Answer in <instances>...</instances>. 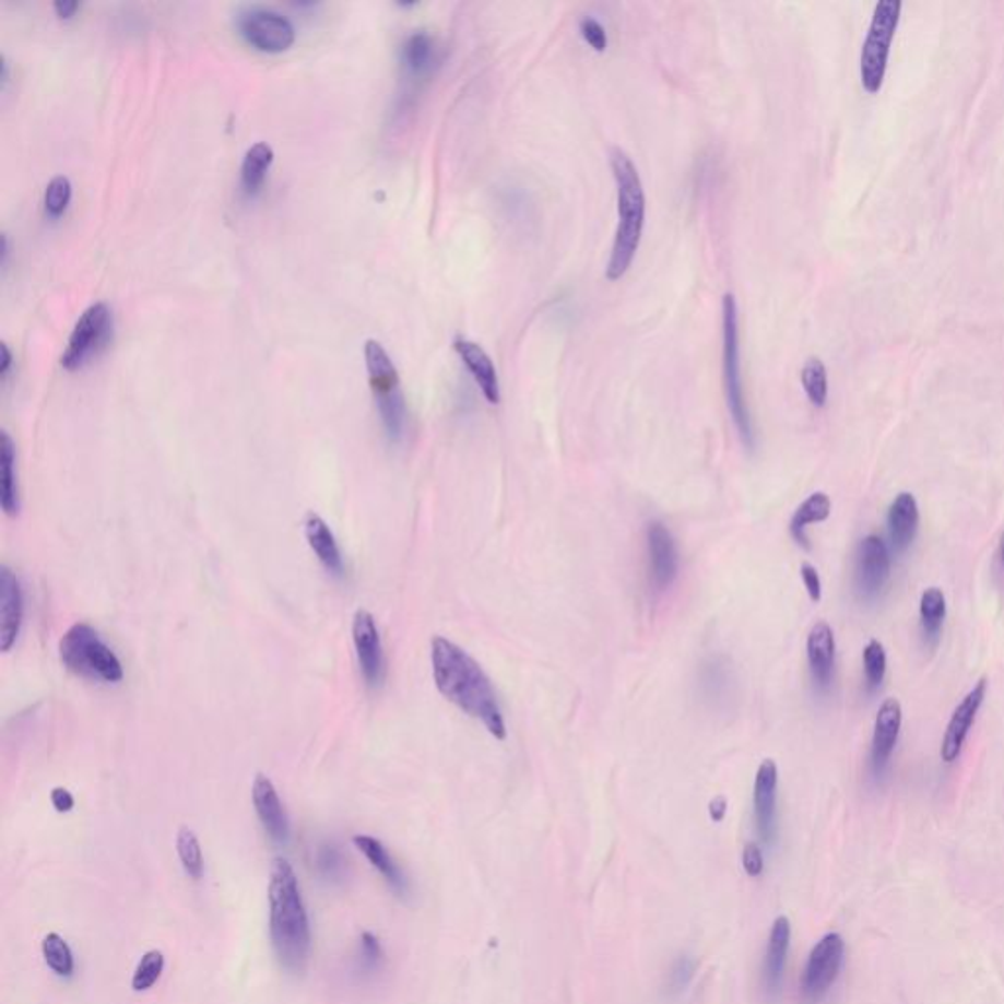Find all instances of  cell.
Listing matches in <instances>:
<instances>
[{
  "mask_svg": "<svg viewBox=\"0 0 1004 1004\" xmlns=\"http://www.w3.org/2000/svg\"><path fill=\"white\" fill-rule=\"evenodd\" d=\"M59 660L81 680L116 685L125 680L122 663L101 634L85 622H78L59 640Z\"/></svg>",
  "mask_w": 1004,
  "mask_h": 1004,
  "instance_id": "cell-4",
  "label": "cell"
},
{
  "mask_svg": "<svg viewBox=\"0 0 1004 1004\" xmlns=\"http://www.w3.org/2000/svg\"><path fill=\"white\" fill-rule=\"evenodd\" d=\"M269 934L281 967L303 973L310 957V922L300 895L297 873L283 858L271 865L269 879Z\"/></svg>",
  "mask_w": 1004,
  "mask_h": 1004,
  "instance_id": "cell-2",
  "label": "cell"
},
{
  "mask_svg": "<svg viewBox=\"0 0 1004 1004\" xmlns=\"http://www.w3.org/2000/svg\"><path fill=\"white\" fill-rule=\"evenodd\" d=\"M987 689H989V681H979L976 687L969 690L966 697L961 698V702L957 705L954 714H952L949 722H947L946 734H944L942 747H940V757H942V761L954 764L957 757H959V754H961L964 744H966L967 734H969V730H971L973 722H976L977 712L983 707Z\"/></svg>",
  "mask_w": 1004,
  "mask_h": 1004,
  "instance_id": "cell-14",
  "label": "cell"
},
{
  "mask_svg": "<svg viewBox=\"0 0 1004 1004\" xmlns=\"http://www.w3.org/2000/svg\"><path fill=\"white\" fill-rule=\"evenodd\" d=\"M385 952L379 937L371 932H364L359 937V961L365 971H375L383 964Z\"/></svg>",
  "mask_w": 1004,
  "mask_h": 1004,
  "instance_id": "cell-37",
  "label": "cell"
},
{
  "mask_svg": "<svg viewBox=\"0 0 1004 1004\" xmlns=\"http://www.w3.org/2000/svg\"><path fill=\"white\" fill-rule=\"evenodd\" d=\"M69 201H71V181H69V177H66V175H56V177L48 182L46 192H44L46 211H48L51 216H59V214H63L66 209H68Z\"/></svg>",
  "mask_w": 1004,
  "mask_h": 1004,
  "instance_id": "cell-35",
  "label": "cell"
},
{
  "mask_svg": "<svg viewBox=\"0 0 1004 1004\" xmlns=\"http://www.w3.org/2000/svg\"><path fill=\"white\" fill-rule=\"evenodd\" d=\"M0 352H2V364H0V375L7 377L9 374L10 364H12V354H10L9 345L0 344Z\"/></svg>",
  "mask_w": 1004,
  "mask_h": 1004,
  "instance_id": "cell-45",
  "label": "cell"
},
{
  "mask_svg": "<svg viewBox=\"0 0 1004 1004\" xmlns=\"http://www.w3.org/2000/svg\"><path fill=\"white\" fill-rule=\"evenodd\" d=\"M318 870L328 879H340L344 875V861L334 846H324L318 851Z\"/></svg>",
  "mask_w": 1004,
  "mask_h": 1004,
  "instance_id": "cell-38",
  "label": "cell"
},
{
  "mask_svg": "<svg viewBox=\"0 0 1004 1004\" xmlns=\"http://www.w3.org/2000/svg\"><path fill=\"white\" fill-rule=\"evenodd\" d=\"M1003 557H1004V547H1003Z\"/></svg>",
  "mask_w": 1004,
  "mask_h": 1004,
  "instance_id": "cell-46",
  "label": "cell"
},
{
  "mask_svg": "<svg viewBox=\"0 0 1004 1004\" xmlns=\"http://www.w3.org/2000/svg\"><path fill=\"white\" fill-rule=\"evenodd\" d=\"M801 579H803L804 589L811 597V601L820 603V599H823V581H820V575L816 571V567L804 562L801 565Z\"/></svg>",
  "mask_w": 1004,
  "mask_h": 1004,
  "instance_id": "cell-40",
  "label": "cell"
},
{
  "mask_svg": "<svg viewBox=\"0 0 1004 1004\" xmlns=\"http://www.w3.org/2000/svg\"><path fill=\"white\" fill-rule=\"evenodd\" d=\"M801 381H803L804 392H806L808 401L813 402L814 406L823 409L826 401H828V374H826V367H824L818 357H808L806 359L803 374H801Z\"/></svg>",
  "mask_w": 1004,
  "mask_h": 1004,
  "instance_id": "cell-32",
  "label": "cell"
},
{
  "mask_svg": "<svg viewBox=\"0 0 1004 1004\" xmlns=\"http://www.w3.org/2000/svg\"><path fill=\"white\" fill-rule=\"evenodd\" d=\"M900 727H902V707L897 698H887L877 710L873 742H871V764L877 773L883 771V767L887 766V761L895 752Z\"/></svg>",
  "mask_w": 1004,
  "mask_h": 1004,
  "instance_id": "cell-18",
  "label": "cell"
},
{
  "mask_svg": "<svg viewBox=\"0 0 1004 1004\" xmlns=\"http://www.w3.org/2000/svg\"><path fill=\"white\" fill-rule=\"evenodd\" d=\"M806 658L814 683L818 689L830 687L836 663V638L828 622H816L806 638Z\"/></svg>",
  "mask_w": 1004,
  "mask_h": 1004,
  "instance_id": "cell-19",
  "label": "cell"
},
{
  "mask_svg": "<svg viewBox=\"0 0 1004 1004\" xmlns=\"http://www.w3.org/2000/svg\"><path fill=\"white\" fill-rule=\"evenodd\" d=\"M722 355H724V387H727L728 411L736 424L737 434L747 450L756 448V430L747 409L742 362H740V328H737V305L734 295H724L722 300Z\"/></svg>",
  "mask_w": 1004,
  "mask_h": 1004,
  "instance_id": "cell-5",
  "label": "cell"
},
{
  "mask_svg": "<svg viewBox=\"0 0 1004 1004\" xmlns=\"http://www.w3.org/2000/svg\"><path fill=\"white\" fill-rule=\"evenodd\" d=\"M432 673L436 687L451 705L475 718L488 734L507 740V722L487 673L458 643L436 636L430 646Z\"/></svg>",
  "mask_w": 1004,
  "mask_h": 1004,
  "instance_id": "cell-1",
  "label": "cell"
},
{
  "mask_svg": "<svg viewBox=\"0 0 1004 1004\" xmlns=\"http://www.w3.org/2000/svg\"><path fill=\"white\" fill-rule=\"evenodd\" d=\"M113 332V312L106 303H95L81 315L73 332L69 335L68 347L61 355V364L68 369H78L86 357L96 354L98 347L106 344Z\"/></svg>",
  "mask_w": 1004,
  "mask_h": 1004,
  "instance_id": "cell-10",
  "label": "cell"
},
{
  "mask_svg": "<svg viewBox=\"0 0 1004 1004\" xmlns=\"http://www.w3.org/2000/svg\"><path fill=\"white\" fill-rule=\"evenodd\" d=\"M42 954L49 969L58 977H71L75 971V957L63 937L51 932L42 942Z\"/></svg>",
  "mask_w": 1004,
  "mask_h": 1004,
  "instance_id": "cell-30",
  "label": "cell"
},
{
  "mask_svg": "<svg viewBox=\"0 0 1004 1004\" xmlns=\"http://www.w3.org/2000/svg\"><path fill=\"white\" fill-rule=\"evenodd\" d=\"M791 946V922L784 917L775 920L767 942L766 966H764V987L769 999H775L783 983L787 954Z\"/></svg>",
  "mask_w": 1004,
  "mask_h": 1004,
  "instance_id": "cell-21",
  "label": "cell"
},
{
  "mask_svg": "<svg viewBox=\"0 0 1004 1004\" xmlns=\"http://www.w3.org/2000/svg\"><path fill=\"white\" fill-rule=\"evenodd\" d=\"M863 671L871 690L881 687L887 675V651L879 640H871L863 650Z\"/></svg>",
  "mask_w": 1004,
  "mask_h": 1004,
  "instance_id": "cell-34",
  "label": "cell"
},
{
  "mask_svg": "<svg viewBox=\"0 0 1004 1004\" xmlns=\"http://www.w3.org/2000/svg\"><path fill=\"white\" fill-rule=\"evenodd\" d=\"M611 167L616 181L618 202V226L614 234L613 251L606 265V279L618 281L630 269L631 261L640 248L641 232L646 222V194L640 173L621 147L611 152Z\"/></svg>",
  "mask_w": 1004,
  "mask_h": 1004,
  "instance_id": "cell-3",
  "label": "cell"
},
{
  "mask_svg": "<svg viewBox=\"0 0 1004 1004\" xmlns=\"http://www.w3.org/2000/svg\"><path fill=\"white\" fill-rule=\"evenodd\" d=\"M727 808L728 803L724 796H717V799H712L710 804H708V813H710V818H712L714 823H722V820H724V816H727Z\"/></svg>",
  "mask_w": 1004,
  "mask_h": 1004,
  "instance_id": "cell-43",
  "label": "cell"
},
{
  "mask_svg": "<svg viewBox=\"0 0 1004 1004\" xmlns=\"http://www.w3.org/2000/svg\"><path fill=\"white\" fill-rule=\"evenodd\" d=\"M24 622V593L14 571L0 569V650L10 651L19 640Z\"/></svg>",
  "mask_w": 1004,
  "mask_h": 1004,
  "instance_id": "cell-17",
  "label": "cell"
},
{
  "mask_svg": "<svg viewBox=\"0 0 1004 1004\" xmlns=\"http://www.w3.org/2000/svg\"><path fill=\"white\" fill-rule=\"evenodd\" d=\"M273 162V147L268 142L249 145L241 162V185L248 192L258 191L265 179L269 165Z\"/></svg>",
  "mask_w": 1004,
  "mask_h": 1004,
  "instance_id": "cell-27",
  "label": "cell"
},
{
  "mask_svg": "<svg viewBox=\"0 0 1004 1004\" xmlns=\"http://www.w3.org/2000/svg\"><path fill=\"white\" fill-rule=\"evenodd\" d=\"M402 63L414 75H422L434 63V42L426 32H414L402 44Z\"/></svg>",
  "mask_w": 1004,
  "mask_h": 1004,
  "instance_id": "cell-29",
  "label": "cell"
},
{
  "mask_svg": "<svg viewBox=\"0 0 1004 1004\" xmlns=\"http://www.w3.org/2000/svg\"><path fill=\"white\" fill-rule=\"evenodd\" d=\"M251 799L258 813L259 823L273 842L287 843L291 826L285 806L279 799L277 789L268 775L258 773L251 784Z\"/></svg>",
  "mask_w": 1004,
  "mask_h": 1004,
  "instance_id": "cell-16",
  "label": "cell"
},
{
  "mask_svg": "<svg viewBox=\"0 0 1004 1004\" xmlns=\"http://www.w3.org/2000/svg\"><path fill=\"white\" fill-rule=\"evenodd\" d=\"M742 861H744V870L749 877H759L764 873V853L756 842L746 843Z\"/></svg>",
  "mask_w": 1004,
  "mask_h": 1004,
  "instance_id": "cell-41",
  "label": "cell"
},
{
  "mask_svg": "<svg viewBox=\"0 0 1004 1004\" xmlns=\"http://www.w3.org/2000/svg\"><path fill=\"white\" fill-rule=\"evenodd\" d=\"M163 969H165V956L160 949H150L135 967L134 977H132V989L138 993L152 989L160 981Z\"/></svg>",
  "mask_w": 1004,
  "mask_h": 1004,
  "instance_id": "cell-33",
  "label": "cell"
},
{
  "mask_svg": "<svg viewBox=\"0 0 1004 1004\" xmlns=\"http://www.w3.org/2000/svg\"><path fill=\"white\" fill-rule=\"evenodd\" d=\"M54 9H56L61 19H71L75 14V10L79 9V2H75V0H56Z\"/></svg>",
  "mask_w": 1004,
  "mask_h": 1004,
  "instance_id": "cell-44",
  "label": "cell"
},
{
  "mask_svg": "<svg viewBox=\"0 0 1004 1004\" xmlns=\"http://www.w3.org/2000/svg\"><path fill=\"white\" fill-rule=\"evenodd\" d=\"M352 638H354L355 655L365 683L369 687H379L385 681L387 663H385L383 641L377 628L374 614L367 611H357L352 624Z\"/></svg>",
  "mask_w": 1004,
  "mask_h": 1004,
  "instance_id": "cell-11",
  "label": "cell"
},
{
  "mask_svg": "<svg viewBox=\"0 0 1004 1004\" xmlns=\"http://www.w3.org/2000/svg\"><path fill=\"white\" fill-rule=\"evenodd\" d=\"M697 971V961L689 956H681L673 961L668 976V993L673 996L681 995L689 987Z\"/></svg>",
  "mask_w": 1004,
  "mask_h": 1004,
  "instance_id": "cell-36",
  "label": "cell"
},
{
  "mask_svg": "<svg viewBox=\"0 0 1004 1004\" xmlns=\"http://www.w3.org/2000/svg\"><path fill=\"white\" fill-rule=\"evenodd\" d=\"M830 512H832L830 497L826 493H813L811 497L804 500L801 507L794 510L793 518H791L789 532H791L794 542L801 545L803 550H811V540L806 536V528L811 527V524H816V522L828 520Z\"/></svg>",
  "mask_w": 1004,
  "mask_h": 1004,
  "instance_id": "cell-25",
  "label": "cell"
},
{
  "mask_svg": "<svg viewBox=\"0 0 1004 1004\" xmlns=\"http://www.w3.org/2000/svg\"><path fill=\"white\" fill-rule=\"evenodd\" d=\"M364 352L365 364L369 371V383L374 389L375 402L381 414L385 432L391 441H399L406 426V402L402 397L399 371L392 364L391 355L379 340L367 338Z\"/></svg>",
  "mask_w": 1004,
  "mask_h": 1004,
  "instance_id": "cell-6",
  "label": "cell"
},
{
  "mask_svg": "<svg viewBox=\"0 0 1004 1004\" xmlns=\"http://www.w3.org/2000/svg\"><path fill=\"white\" fill-rule=\"evenodd\" d=\"M177 853L181 860L182 870L191 877L199 881L204 873V858H202L201 842L191 828L182 826L177 834Z\"/></svg>",
  "mask_w": 1004,
  "mask_h": 1004,
  "instance_id": "cell-31",
  "label": "cell"
},
{
  "mask_svg": "<svg viewBox=\"0 0 1004 1004\" xmlns=\"http://www.w3.org/2000/svg\"><path fill=\"white\" fill-rule=\"evenodd\" d=\"M650 581L655 591H668L680 575V550L670 528L661 522H651L646 530Z\"/></svg>",
  "mask_w": 1004,
  "mask_h": 1004,
  "instance_id": "cell-13",
  "label": "cell"
},
{
  "mask_svg": "<svg viewBox=\"0 0 1004 1004\" xmlns=\"http://www.w3.org/2000/svg\"><path fill=\"white\" fill-rule=\"evenodd\" d=\"M890 554L887 544L875 534L861 540L855 562V584L863 599H877L889 583Z\"/></svg>",
  "mask_w": 1004,
  "mask_h": 1004,
  "instance_id": "cell-12",
  "label": "cell"
},
{
  "mask_svg": "<svg viewBox=\"0 0 1004 1004\" xmlns=\"http://www.w3.org/2000/svg\"><path fill=\"white\" fill-rule=\"evenodd\" d=\"M305 536H307L310 550L315 552L318 562L322 564L326 571L334 575V577H342L344 575L342 552H340V545L335 542L334 532L326 524L324 518L310 512L307 520H305Z\"/></svg>",
  "mask_w": 1004,
  "mask_h": 1004,
  "instance_id": "cell-24",
  "label": "cell"
},
{
  "mask_svg": "<svg viewBox=\"0 0 1004 1004\" xmlns=\"http://www.w3.org/2000/svg\"><path fill=\"white\" fill-rule=\"evenodd\" d=\"M354 846L364 853L367 861L371 863V867L383 875V879L387 881V885L391 887L397 897L406 899L411 895V881L399 867V863L392 860L391 853L385 848L381 840L367 836V834H357L354 836Z\"/></svg>",
  "mask_w": 1004,
  "mask_h": 1004,
  "instance_id": "cell-22",
  "label": "cell"
},
{
  "mask_svg": "<svg viewBox=\"0 0 1004 1004\" xmlns=\"http://www.w3.org/2000/svg\"><path fill=\"white\" fill-rule=\"evenodd\" d=\"M946 594L937 587H930L920 597V621L928 640H937L946 618Z\"/></svg>",
  "mask_w": 1004,
  "mask_h": 1004,
  "instance_id": "cell-28",
  "label": "cell"
},
{
  "mask_svg": "<svg viewBox=\"0 0 1004 1004\" xmlns=\"http://www.w3.org/2000/svg\"><path fill=\"white\" fill-rule=\"evenodd\" d=\"M579 29H581V36H583L584 42H587L594 51H604L606 46H609L606 29L603 28V24H601L599 20L587 16V19L581 20Z\"/></svg>",
  "mask_w": 1004,
  "mask_h": 1004,
  "instance_id": "cell-39",
  "label": "cell"
},
{
  "mask_svg": "<svg viewBox=\"0 0 1004 1004\" xmlns=\"http://www.w3.org/2000/svg\"><path fill=\"white\" fill-rule=\"evenodd\" d=\"M919 524L920 510L917 498L910 493H900L899 497L893 500L887 515L890 545L895 554H902L912 544L919 532Z\"/></svg>",
  "mask_w": 1004,
  "mask_h": 1004,
  "instance_id": "cell-23",
  "label": "cell"
},
{
  "mask_svg": "<svg viewBox=\"0 0 1004 1004\" xmlns=\"http://www.w3.org/2000/svg\"><path fill=\"white\" fill-rule=\"evenodd\" d=\"M846 942L840 934H826L813 947L801 977L804 1004H820L842 971Z\"/></svg>",
  "mask_w": 1004,
  "mask_h": 1004,
  "instance_id": "cell-8",
  "label": "cell"
},
{
  "mask_svg": "<svg viewBox=\"0 0 1004 1004\" xmlns=\"http://www.w3.org/2000/svg\"><path fill=\"white\" fill-rule=\"evenodd\" d=\"M900 0H879L873 10L870 32L861 49V85L867 93H877L883 86L890 42L899 26Z\"/></svg>",
  "mask_w": 1004,
  "mask_h": 1004,
  "instance_id": "cell-7",
  "label": "cell"
},
{
  "mask_svg": "<svg viewBox=\"0 0 1004 1004\" xmlns=\"http://www.w3.org/2000/svg\"><path fill=\"white\" fill-rule=\"evenodd\" d=\"M51 804H54V808H56L58 813H71L73 806H75V799H73V794L69 793L68 789L56 787V789L51 791Z\"/></svg>",
  "mask_w": 1004,
  "mask_h": 1004,
  "instance_id": "cell-42",
  "label": "cell"
},
{
  "mask_svg": "<svg viewBox=\"0 0 1004 1004\" xmlns=\"http://www.w3.org/2000/svg\"><path fill=\"white\" fill-rule=\"evenodd\" d=\"M0 465H2V497L0 505L7 517H16L20 510L19 479H16V450L7 430L0 434Z\"/></svg>",
  "mask_w": 1004,
  "mask_h": 1004,
  "instance_id": "cell-26",
  "label": "cell"
},
{
  "mask_svg": "<svg viewBox=\"0 0 1004 1004\" xmlns=\"http://www.w3.org/2000/svg\"><path fill=\"white\" fill-rule=\"evenodd\" d=\"M777 787H779V769L773 759L761 761L757 767L756 783H754V814H756V828L761 842L771 846L777 836Z\"/></svg>",
  "mask_w": 1004,
  "mask_h": 1004,
  "instance_id": "cell-15",
  "label": "cell"
},
{
  "mask_svg": "<svg viewBox=\"0 0 1004 1004\" xmlns=\"http://www.w3.org/2000/svg\"><path fill=\"white\" fill-rule=\"evenodd\" d=\"M453 347L460 354L461 362L468 367L471 377L475 379V383L483 392V397L491 404H498L500 402V385H498L497 367L493 364L491 355L477 342H471L468 338H456Z\"/></svg>",
  "mask_w": 1004,
  "mask_h": 1004,
  "instance_id": "cell-20",
  "label": "cell"
},
{
  "mask_svg": "<svg viewBox=\"0 0 1004 1004\" xmlns=\"http://www.w3.org/2000/svg\"><path fill=\"white\" fill-rule=\"evenodd\" d=\"M238 29L253 48L283 51L295 42L293 22L269 7H246L238 12Z\"/></svg>",
  "mask_w": 1004,
  "mask_h": 1004,
  "instance_id": "cell-9",
  "label": "cell"
}]
</instances>
